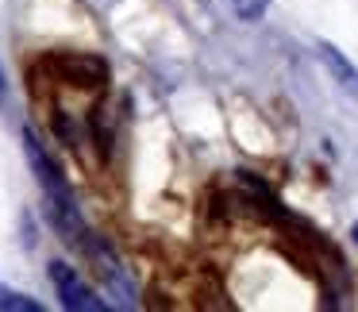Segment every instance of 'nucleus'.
I'll return each instance as SVG.
<instances>
[{
  "label": "nucleus",
  "mask_w": 358,
  "mask_h": 312,
  "mask_svg": "<svg viewBox=\"0 0 358 312\" xmlns=\"http://www.w3.org/2000/svg\"><path fill=\"white\" fill-rule=\"evenodd\" d=\"M50 70V78L62 81V85H78V89H101L104 81H108V66H104V58L96 55H50L47 62H43Z\"/></svg>",
  "instance_id": "nucleus-1"
},
{
  "label": "nucleus",
  "mask_w": 358,
  "mask_h": 312,
  "mask_svg": "<svg viewBox=\"0 0 358 312\" xmlns=\"http://www.w3.org/2000/svg\"><path fill=\"white\" fill-rule=\"evenodd\" d=\"M50 281H55V289H58V297H62L66 309H89V312L104 309V301H96L93 289L78 278V270H73V266L50 262Z\"/></svg>",
  "instance_id": "nucleus-2"
},
{
  "label": "nucleus",
  "mask_w": 358,
  "mask_h": 312,
  "mask_svg": "<svg viewBox=\"0 0 358 312\" xmlns=\"http://www.w3.org/2000/svg\"><path fill=\"white\" fill-rule=\"evenodd\" d=\"M320 62H324V70H327V73H331L335 85H339L343 93H347L350 101L358 104V70H355V66H350L347 58H343L339 50L331 47V43H320Z\"/></svg>",
  "instance_id": "nucleus-3"
},
{
  "label": "nucleus",
  "mask_w": 358,
  "mask_h": 312,
  "mask_svg": "<svg viewBox=\"0 0 358 312\" xmlns=\"http://www.w3.org/2000/svg\"><path fill=\"white\" fill-rule=\"evenodd\" d=\"M227 4H231V12L239 20L255 24V20H262V12H266V4H270V0H227Z\"/></svg>",
  "instance_id": "nucleus-4"
},
{
  "label": "nucleus",
  "mask_w": 358,
  "mask_h": 312,
  "mask_svg": "<svg viewBox=\"0 0 358 312\" xmlns=\"http://www.w3.org/2000/svg\"><path fill=\"white\" fill-rule=\"evenodd\" d=\"M355 243H358V224H355Z\"/></svg>",
  "instance_id": "nucleus-5"
}]
</instances>
